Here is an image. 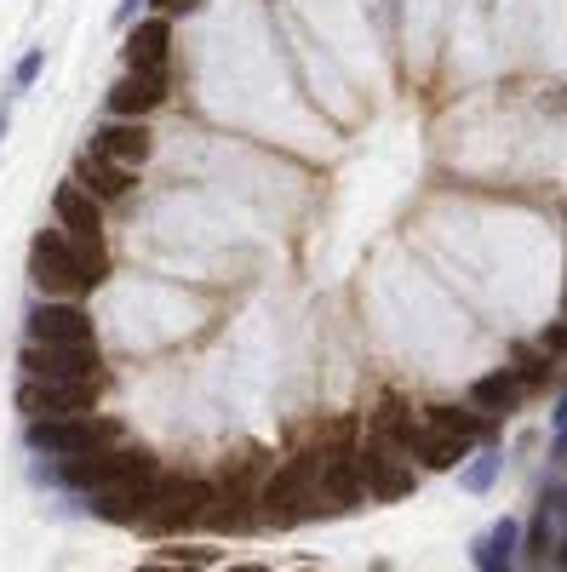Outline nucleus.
Here are the masks:
<instances>
[{
  "label": "nucleus",
  "instance_id": "nucleus-1",
  "mask_svg": "<svg viewBox=\"0 0 567 572\" xmlns=\"http://www.w3.org/2000/svg\"><path fill=\"white\" fill-rule=\"evenodd\" d=\"M115 275V258L110 247L97 241H75L70 229H35V241H29V287H35V298H86L97 292Z\"/></svg>",
  "mask_w": 567,
  "mask_h": 572
},
{
  "label": "nucleus",
  "instance_id": "nucleus-2",
  "mask_svg": "<svg viewBox=\"0 0 567 572\" xmlns=\"http://www.w3.org/2000/svg\"><path fill=\"white\" fill-rule=\"evenodd\" d=\"M18 378H47V384H97L110 401L115 366L104 344H23L18 350Z\"/></svg>",
  "mask_w": 567,
  "mask_h": 572
},
{
  "label": "nucleus",
  "instance_id": "nucleus-3",
  "mask_svg": "<svg viewBox=\"0 0 567 572\" xmlns=\"http://www.w3.org/2000/svg\"><path fill=\"white\" fill-rule=\"evenodd\" d=\"M173 81H178V70H121L104 86V115H115V121H155L166 104H173Z\"/></svg>",
  "mask_w": 567,
  "mask_h": 572
},
{
  "label": "nucleus",
  "instance_id": "nucleus-4",
  "mask_svg": "<svg viewBox=\"0 0 567 572\" xmlns=\"http://www.w3.org/2000/svg\"><path fill=\"white\" fill-rule=\"evenodd\" d=\"M23 344H97V321L81 298H35L23 310Z\"/></svg>",
  "mask_w": 567,
  "mask_h": 572
},
{
  "label": "nucleus",
  "instance_id": "nucleus-5",
  "mask_svg": "<svg viewBox=\"0 0 567 572\" xmlns=\"http://www.w3.org/2000/svg\"><path fill=\"white\" fill-rule=\"evenodd\" d=\"M12 407L23 424L35 418H81V413H104V389L97 384H47V378H18Z\"/></svg>",
  "mask_w": 567,
  "mask_h": 572
},
{
  "label": "nucleus",
  "instance_id": "nucleus-6",
  "mask_svg": "<svg viewBox=\"0 0 567 572\" xmlns=\"http://www.w3.org/2000/svg\"><path fill=\"white\" fill-rule=\"evenodd\" d=\"M52 223L58 229H70L75 241H97V247H110V207L97 200L81 178H63L52 189Z\"/></svg>",
  "mask_w": 567,
  "mask_h": 572
},
{
  "label": "nucleus",
  "instance_id": "nucleus-7",
  "mask_svg": "<svg viewBox=\"0 0 567 572\" xmlns=\"http://www.w3.org/2000/svg\"><path fill=\"white\" fill-rule=\"evenodd\" d=\"M132 572H276V566L270 561H224L218 550L202 544V538H189V544H161ZM287 572H321V566H287Z\"/></svg>",
  "mask_w": 567,
  "mask_h": 572
},
{
  "label": "nucleus",
  "instance_id": "nucleus-8",
  "mask_svg": "<svg viewBox=\"0 0 567 572\" xmlns=\"http://www.w3.org/2000/svg\"><path fill=\"white\" fill-rule=\"evenodd\" d=\"M70 178H81L104 207L115 212V207H126L132 195H138V184H144V173L138 166H121V160H110V155H97V149H75V160H70Z\"/></svg>",
  "mask_w": 567,
  "mask_h": 572
},
{
  "label": "nucleus",
  "instance_id": "nucleus-9",
  "mask_svg": "<svg viewBox=\"0 0 567 572\" xmlns=\"http://www.w3.org/2000/svg\"><path fill=\"white\" fill-rule=\"evenodd\" d=\"M173 29H178L173 18L144 12L132 29H121V63L126 70H173V58H178Z\"/></svg>",
  "mask_w": 567,
  "mask_h": 572
},
{
  "label": "nucleus",
  "instance_id": "nucleus-10",
  "mask_svg": "<svg viewBox=\"0 0 567 572\" xmlns=\"http://www.w3.org/2000/svg\"><path fill=\"white\" fill-rule=\"evenodd\" d=\"M86 149H97V155H110V160H121V166H144L155 160V132H150V121H115V115H104L92 132H86Z\"/></svg>",
  "mask_w": 567,
  "mask_h": 572
},
{
  "label": "nucleus",
  "instance_id": "nucleus-11",
  "mask_svg": "<svg viewBox=\"0 0 567 572\" xmlns=\"http://www.w3.org/2000/svg\"><path fill=\"white\" fill-rule=\"evenodd\" d=\"M522 401H527V389H522V378L511 373V366H493V373H482L471 389H464V407H476L487 424L522 413Z\"/></svg>",
  "mask_w": 567,
  "mask_h": 572
},
{
  "label": "nucleus",
  "instance_id": "nucleus-12",
  "mask_svg": "<svg viewBox=\"0 0 567 572\" xmlns=\"http://www.w3.org/2000/svg\"><path fill=\"white\" fill-rule=\"evenodd\" d=\"M511 373H516V378H522V389L533 395V389H545V384H550L556 361H550L539 344H516V350H511Z\"/></svg>",
  "mask_w": 567,
  "mask_h": 572
},
{
  "label": "nucleus",
  "instance_id": "nucleus-13",
  "mask_svg": "<svg viewBox=\"0 0 567 572\" xmlns=\"http://www.w3.org/2000/svg\"><path fill=\"white\" fill-rule=\"evenodd\" d=\"M47 75V46H29L18 63H12V81H7V97H23V92H35V81Z\"/></svg>",
  "mask_w": 567,
  "mask_h": 572
},
{
  "label": "nucleus",
  "instance_id": "nucleus-14",
  "mask_svg": "<svg viewBox=\"0 0 567 572\" xmlns=\"http://www.w3.org/2000/svg\"><path fill=\"white\" fill-rule=\"evenodd\" d=\"M493 476H498V453L487 447V453H476V464H471V469H464V487H471V492H487V487H493Z\"/></svg>",
  "mask_w": 567,
  "mask_h": 572
},
{
  "label": "nucleus",
  "instance_id": "nucleus-15",
  "mask_svg": "<svg viewBox=\"0 0 567 572\" xmlns=\"http://www.w3.org/2000/svg\"><path fill=\"white\" fill-rule=\"evenodd\" d=\"M533 344H539L550 361H561V355H567V315H561L556 326H545V332H539V339H533Z\"/></svg>",
  "mask_w": 567,
  "mask_h": 572
},
{
  "label": "nucleus",
  "instance_id": "nucleus-16",
  "mask_svg": "<svg viewBox=\"0 0 567 572\" xmlns=\"http://www.w3.org/2000/svg\"><path fill=\"white\" fill-rule=\"evenodd\" d=\"M207 7V0H150V12H161V18H189V12H202Z\"/></svg>",
  "mask_w": 567,
  "mask_h": 572
},
{
  "label": "nucleus",
  "instance_id": "nucleus-17",
  "mask_svg": "<svg viewBox=\"0 0 567 572\" xmlns=\"http://www.w3.org/2000/svg\"><path fill=\"white\" fill-rule=\"evenodd\" d=\"M144 12H150V0H121V7H115V29H132Z\"/></svg>",
  "mask_w": 567,
  "mask_h": 572
},
{
  "label": "nucleus",
  "instance_id": "nucleus-18",
  "mask_svg": "<svg viewBox=\"0 0 567 572\" xmlns=\"http://www.w3.org/2000/svg\"><path fill=\"white\" fill-rule=\"evenodd\" d=\"M7 132H12V97H0V144H7Z\"/></svg>",
  "mask_w": 567,
  "mask_h": 572
},
{
  "label": "nucleus",
  "instance_id": "nucleus-19",
  "mask_svg": "<svg viewBox=\"0 0 567 572\" xmlns=\"http://www.w3.org/2000/svg\"><path fill=\"white\" fill-rule=\"evenodd\" d=\"M556 424L567 429V389H561V401H556Z\"/></svg>",
  "mask_w": 567,
  "mask_h": 572
},
{
  "label": "nucleus",
  "instance_id": "nucleus-20",
  "mask_svg": "<svg viewBox=\"0 0 567 572\" xmlns=\"http://www.w3.org/2000/svg\"><path fill=\"white\" fill-rule=\"evenodd\" d=\"M561 315H567V292H561Z\"/></svg>",
  "mask_w": 567,
  "mask_h": 572
}]
</instances>
